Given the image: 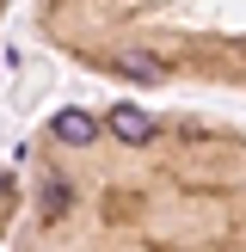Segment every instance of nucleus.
<instances>
[{
  "label": "nucleus",
  "mask_w": 246,
  "mask_h": 252,
  "mask_svg": "<svg viewBox=\"0 0 246 252\" xmlns=\"http://www.w3.org/2000/svg\"><path fill=\"white\" fill-rule=\"evenodd\" d=\"M105 129L117 135V142H129V148L154 142V117H148L142 105H111V111H105Z\"/></svg>",
  "instance_id": "f257e3e1"
},
{
  "label": "nucleus",
  "mask_w": 246,
  "mask_h": 252,
  "mask_svg": "<svg viewBox=\"0 0 246 252\" xmlns=\"http://www.w3.org/2000/svg\"><path fill=\"white\" fill-rule=\"evenodd\" d=\"M98 129H105V123H98L92 111H56V123H49V135H56L62 148H92Z\"/></svg>",
  "instance_id": "f03ea898"
},
{
  "label": "nucleus",
  "mask_w": 246,
  "mask_h": 252,
  "mask_svg": "<svg viewBox=\"0 0 246 252\" xmlns=\"http://www.w3.org/2000/svg\"><path fill=\"white\" fill-rule=\"evenodd\" d=\"M37 209H43L49 221L68 216V179H43V197H37Z\"/></svg>",
  "instance_id": "7ed1b4c3"
},
{
  "label": "nucleus",
  "mask_w": 246,
  "mask_h": 252,
  "mask_svg": "<svg viewBox=\"0 0 246 252\" xmlns=\"http://www.w3.org/2000/svg\"><path fill=\"white\" fill-rule=\"evenodd\" d=\"M123 74H135V80H160V62L142 56V49H129V56H123Z\"/></svg>",
  "instance_id": "20e7f679"
}]
</instances>
